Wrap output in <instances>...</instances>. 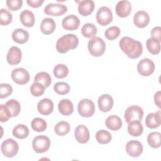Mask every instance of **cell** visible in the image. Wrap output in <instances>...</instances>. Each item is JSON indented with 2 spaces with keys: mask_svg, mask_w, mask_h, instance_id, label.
Wrapping results in <instances>:
<instances>
[{
  "mask_svg": "<svg viewBox=\"0 0 161 161\" xmlns=\"http://www.w3.org/2000/svg\"><path fill=\"white\" fill-rule=\"evenodd\" d=\"M119 45L121 50L130 58H138L143 52V47L140 42L129 36L123 37Z\"/></svg>",
  "mask_w": 161,
  "mask_h": 161,
  "instance_id": "obj_1",
  "label": "cell"
},
{
  "mask_svg": "<svg viewBox=\"0 0 161 161\" xmlns=\"http://www.w3.org/2000/svg\"><path fill=\"white\" fill-rule=\"evenodd\" d=\"M79 44L77 36L72 33H68L59 38L56 43V49L61 53H65L70 50L75 48Z\"/></svg>",
  "mask_w": 161,
  "mask_h": 161,
  "instance_id": "obj_2",
  "label": "cell"
},
{
  "mask_svg": "<svg viewBox=\"0 0 161 161\" xmlns=\"http://www.w3.org/2000/svg\"><path fill=\"white\" fill-rule=\"evenodd\" d=\"M89 53L94 57H100L105 52L106 44L104 40L99 37H93L87 45Z\"/></svg>",
  "mask_w": 161,
  "mask_h": 161,
  "instance_id": "obj_3",
  "label": "cell"
},
{
  "mask_svg": "<svg viewBox=\"0 0 161 161\" xmlns=\"http://www.w3.org/2000/svg\"><path fill=\"white\" fill-rule=\"evenodd\" d=\"M50 140L45 135H38L32 142V147L34 151L38 153L46 152L50 147Z\"/></svg>",
  "mask_w": 161,
  "mask_h": 161,
  "instance_id": "obj_4",
  "label": "cell"
},
{
  "mask_svg": "<svg viewBox=\"0 0 161 161\" xmlns=\"http://www.w3.org/2000/svg\"><path fill=\"white\" fill-rule=\"evenodd\" d=\"M77 111L79 114L82 117H91L95 111L94 103L89 99H83L78 103Z\"/></svg>",
  "mask_w": 161,
  "mask_h": 161,
  "instance_id": "obj_5",
  "label": "cell"
},
{
  "mask_svg": "<svg viewBox=\"0 0 161 161\" xmlns=\"http://www.w3.org/2000/svg\"><path fill=\"white\" fill-rule=\"evenodd\" d=\"M1 150L3 154L9 158L14 157L18 152V143L13 139L9 138L3 142L1 143Z\"/></svg>",
  "mask_w": 161,
  "mask_h": 161,
  "instance_id": "obj_6",
  "label": "cell"
},
{
  "mask_svg": "<svg viewBox=\"0 0 161 161\" xmlns=\"http://www.w3.org/2000/svg\"><path fill=\"white\" fill-rule=\"evenodd\" d=\"M153 62L148 58L142 59L137 64V71L142 76H149L155 70Z\"/></svg>",
  "mask_w": 161,
  "mask_h": 161,
  "instance_id": "obj_7",
  "label": "cell"
},
{
  "mask_svg": "<svg viewBox=\"0 0 161 161\" xmlns=\"http://www.w3.org/2000/svg\"><path fill=\"white\" fill-rule=\"evenodd\" d=\"M125 119L127 123L133 120L142 121L143 117V111L142 108L136 105L129 106L124 114Z\"/></svg>",
  "mask_w": 161,
  "mask_h": 161,
  "instance_id": "obj_8",
  "label": "cell"
},
{
  "mask_svg": "<svg viewBox=\"0 0 161 161\" xmlns=\"http://www.w3.org/2000/svg\"><path fill=\"white\" fill-rule=\"evenodd\" d=\"M113 13L111 10L106 7H101L96 13L97 22L101 26H106L111 23L113 20Z\"/></svg>",
  "mask_w": 161,
  "mask_h": 161,
  "instance_id": "obj_9",
  "label": "cell"
},
{
  "mask_svg": "<svg viewBox=\"0 0 161 161\" xmlns=\"http://www.w3.org/2000/svg\"><path fill=\"white\" fill-rule=\"evenodd\" d=\"M11 79L15 83L23 85L29 82L30 74L24 68H16L11 72Z\"/></svg>",
  "mask_w": 161,
  "mask_h": 161,
  "instance_id": "obj_10",
  "label": "cell"
},
{
  "mask_svg": "<svg viewBox=\"0 0 161 161\" xmlns=\"http://www.w3.org/2000/svg\"><path fill=\"white\" fill-rule=\"evenodd\" d=\"M126 153L132 157H137L142 155L143 150V145L138 140H130L126 145Z\"/></svg>",
  "mask_w": 161,
  "mask_h": 161,
  "instance_id": "obj_11",
  "label": "cell"
},
{
  "mask_svg": "<svg viewBox=\"0 0 161 161\" xmlns=\"http://www.w3.org/2000/svg\"><path fill=\"white\" fill-rule=\"evenodd\" d=\"M67 11V7L62 4L49 3L44 8V12L50 16H61Z\"/></svg>",
  "mask_w": 161,
  "mask_h": 161,
  "instance_id": "obj_12",
  "label": "cell"
},
{
  "mask_svg": "<svg viewBox=\"0 0 161 161\" xmlns=\"http://www.w3.org/2000/svg\"><path fill=\"white\" fill-rule=\"evenodd\" d=\"M113 97L108 94H104L99 96L97 101L99 110L104 113L109 111L113 106Z\"/></svg>",
  "mask_w": 161,
  "mask_h": 161,
  "instance_id": "obj_13",
  "label": "cell"
},
{
  "mask_svg": "<svg viewBox=\"0 0 161 161\" xmlns=\"http://www.w3.org/2000/svg\"><path fill=\"white\" fill-rule=\"evenodd\" d=\"M74 136L79 143L84 144L89 141L90 133L88 128L85 125H79L75 128Z\"/></svg>",
  "mask_w": 161,
  "mask_h": 161,
  "instance_id": "obj_14",
  "label": "cell"
},
{
  "mask_svg": "<svg viewBox=\"0 0 161 161\" xmlns=\"http://www.w3.org/2000/svg\"><path fill=\"white\" fill-rule=\"evenodd\" d=\"M21 51L18 47H11L7 53L6 60L9 64L14 65L18 64L21 60Z\"/></svg>",
  "mask_w": 161,
  "mask_h": 161,
  "instance_id": "obj_15",
  "label": "cell"
},
{
  "mask_svg": "<svg viewBox=\"0 0 161 161\" xmlns=\"http://www.w3.org/2000/svg\"><path fill=\"white\" fill-rule=\"evenodd\" d=\"M116 14L121 18H125L129 16L131 11V5L129 1H119L115 6Z\"/></svg>",
  "mask_w": 161,
  "mask_h": 161,
  "instance_id": "obj_16",
  "label": "cell"
},
{
  "mask_svg": "<svg viewBox=\"0 0 161 161\" xmlns=\"http://www.w3.org/2000/svg\"><path fill=\"white\" fill-rule=\"evenodd\" d=\"M80 25V20L77 16L74 14H70L65 17L62 21V27L67 30H75Z\"/></svg>",
  "mask_w": 161,
  "mask_h": 161,
  "instance_id": "obj_17",
  "label": "cell"
},
{
  "mask_svg": "<svg viewBox=\"0 0 161 161\" xmlns=\"http://www.w3.org/2000/svg\"><path fill=\"white\" fill-rule=\"evenodd\" d=\"M149 21V14L145 11H138L134 14L133 23L138 28H145L148 25Z\"/></svg>",
  "mask_w": 161,
  "mask_h": 161,
  "instance_id": "obj_18",
  "label": "cell"
},
{
  "mask_svg": "<svg viewBox=\"0 0 161 161\" xmlns=\"http://www.w3.org/2000/svg\"><path fill=\"white\" fill-rule=\"evenodd\" d=\"M53 107V103L48 98H44L40 100L37 104V109L43 115H48L52 113Z\"/></svg>",
  "mask_w": 161,
  "mask_h": 161,
  "instance_id": "obj_19",
  "label": "cell"
},
{
  "mask_svg": "<svg viewBox=\"0 0 161 161\" xmlns=\"http://www.w3.org/2000/svg\"><path fill=\"white\" fill-rule=\"evenodd\" d=\"M78 11L79 14L83 16L91 14L94 9V3L92 0H84L77 1Z\"/></svg>",
  "mask_w": 161,
  "mask_h": 161,
  "instance_id": "obj_20",
  "label": "cell"
},
{
  "mask_svg": "<svg viewBox=\"0 0 161 161\" xmlns=\"http://www.w3.org/2000/svg\"><path fill=\"white\" fill-rule=\"evenodd\" d=\"M160 111L158 110L156 113H151L147 116L145 125L150 129H155L160 125Z\"/></svg>",
  "mask_w": 161,
  "mask_h": 161,
  "instance_id": "obj_21",
  "label": "cell"
},
{
  "mask_svg": "<svg viewBox=\"0 0 161 161\" xmlns=\"http://www.w3.org/2000/svg\"><path fill=\"white\" fill-rule=\"evenodd\" d=\"M128 123V132L131 136L138 137L142 134L143 127L141 121L133 120Z\"/></svg>",
  "mask_w": 161,
  "mask_h": 161,
  "instance_id": "obj_22",
  "label": "cell"
},
{
  "mask_svg": "<svg viewBox=\"0 0 161 161\" xmlns=\"http://www.w3.org/2000/svg\"><path fill=\"white\" fill-rule=\"evenodd\" d=\"M19 19L22 25L26 27H32L35 24L34 14L30 10H23L19 14Z\"/></svg>",
  "mask_w": 161,
  "mask_h": 161,
  "instance_id": "obj_23",
  "label": "cell"
},
{
  "mask_svg": "<svg viewBox=\"0 0 161 161\" xmlns=\"http://www.w3.org/2000/svg\"><path fill=\"white\" fill-rule=\"evenodd\" d=\"M28 32L22 28H17L14 30L12 33V39L13 41L19 44L25 43L28 40Z\"/></svg>",
  "mask_w": 161,
  "mask_h": 161,
  "instance_id": "obj_24",
  "label": "cell"
},
{
  "mask_svg": "<svg viewBox=\"0 0 161 161\" xmlns=\"http://www.w3.org/2000/svg\"><path fill=\"white\" fill-rule=\"evenodd\" d=\"M58 109L62 114L64 116H69L74 111V105L69 99H63L58 103Z\"/></svg>",
  "mask_w": 161,
  "mask_h": 161,
  "instance_id": "obj_25",
  "label": "cell"
},
{
  "mask_svg": "<svg viewBox=\"0 0 161 161\" xmlns=\"http://www.w3.org/2000/svg\"><path fill=\"white\" fill-rule=\"evenodd\" d=\"M56 28V24L54 20L51 18H44L40 24V30L45 35L52 33Z\"/></svg>",
  "mask_w": 161,
  "mask_h": 161,
  "instance_id": "obj_26",
  "label": "cell"
},
{
  "mask_svg": "<svg viewBox=\"0 0 161 161\" xmlns=\"http://www.w3.org/2000/svg\"><path fill=\"white\" fill-rule=\"evenodd\" d=\"M105 124L108 129L111 130L116 131L121 128L122 121L118 116L113 114L108 116L106 118Z\"/></svg>",
  "mask_w": 161,
  "mask_h": 161,
  "instance_id": "obj_27",
  "label": "cell"
},
{
  "mask_svg": "<svg viewBox=\"0 0 161 161\" xmlns=\"http://www.w3.org/2000/svg\"><path fill=\"white\" fill-rule=\"evenodd\" d=\"M13 135L18 139H25L29 135V129L26 125L19 124L13 128Z\"/></svg>",
  "mask_w": 161,
  "mask_h": 161,
  "instance_id": "obj_28",
  "label": "cell"
},
{
  "mask_svg": "<svg viewBox=\"0 0 161 161\" xmlns=\"http://www.w3.org/2000/svg\"><path fill=\"white\" fill-rule=\"evenodd\" d=\"M34 82H39L43 85L45 88H47L51 84L52 78L47 72H40L35 75L34 77Z\"/></svg>",
  "mask_w": 161,
  "mask_h": 161,
  "instance_id": "obj_29",
  "label": "cell"
},
{
  "mask_svg": "<svg viewBox=\"0 0 161 161\" xmlns=\"http://www.w3.org/2000/svg\"><path fill=\"white\" fill-rule=\"evenodd\" d=\"M81 33L86 38H93L97 34V28L92 23H86L81 28Z\"/></svg>",
  "mask_w": 161,
  "mask_h": 161,
  "instance_id": "obj_30",
  "label": "cell"
},
{
  "mask_svg": "<svg viewBox=\"0 0 161 161\" xmlns=\"http://www.w3.org/2000/svg\"><path fill=\"white\" fill-rule=\"evenodd\" d=\"M146 46L148 52L153 55H157L160 51V42L152 37L147 40Z\"/></svg>",
  "mask_w": 161,
  "mask_h": 161,
  "instance_id": "obj_31",
  "label": "cell"
},
{
  "mask_svg": "<svg viewBox=\"0 0 161 161\" xmlns=\"http://www.w3.org/2000/svg\"><path fill=\"white\" fill-rule=\"evenodd\" d=\"M161 134L160 132H152L147 136V142L150 147L153 148H158L160 147Z\"/></svg>",
  "mask_w": 161,
  "mask_h": 161,
  "instance_id": "obj_32",
  "label": "cell"
},
{
  "mask_svg": "<svg viewBox=\"0 0 161 161\" xmlns=\"http://www.w3.org/2000/svg\"><path fill=\"white\" fill-rule=\"evenodd\" d=\"M5 104L10 111L11 117H16L19 114L21 111V106L18 101L16 99H10Z\"/></svg>",
  "mask_w": 161,
  "mask_h": 161,
  "instance_id": "obj_33",
  "label": "cell"
},
{
  "mask_svg": "<svg viewBox=\"0 0 161 161\" xmlns=\"http://www.w3.org/2000/svg\"><path fill=\"white\" fill-rule=\"evenodd\" d=\"M31 126L32 129L36 132H43L47 129V124L43 119L36 117L32 120Z\"/></svg>",
  "mask_w": 161,
  "mask_h": 161,
  "instance_id": "obj_34",
  "label": "cell"
},
{
  "mask_svg": "<svg viewBox=\"0 0 161 161\" xmlns=\"http://www.w3.org/2000/svg\"><path fill=\"white\" fill-rule=\"evenodd\" d=\"M70 130V125L68 122L61 121L56 124L54 128L55 133L59 136H64L67 135Z\"/></svg>",
  "mask_w": 161,
  "mask_h": 161,
  "instance_id": "obj_35",
  "label": "cell"
},
{
  "mask_svg": "<svg viewBox=\"0 0 161 161\" xmlns=\"http://www.w3.org/2000/svg\"><path fill=\"white\" fill-rule=\"evenodd\" d=\"M96 138L98 143L104 145L109 143L112 139V136L108 131L100 130L97 131L96 134Z\"/></svg>",
  "mask_w": 161,
  "mask_h": 161,
  "instance_id": "obj_36",
  "label": "cell"
},
{
  "mask_svg": "<svg viewBox=\"0 0 161 161\" xmlns=\"http://www.w3.org/2000/svg\"><path fill=\"white\" fill-rule=\"evenodd\" d=\"M69 74L68 67L62 64H58L55 66L53 69V74L55 77L58 79H62L65 77Z\"/></svg>",
  "mask_w": 161,
  "mask_h": 161,
  "instance_id": "obj_37",
  "label": "cell"
},
{
  "mask_svg": "<svg viewBox=\"0 0 161 161\" xmlns=\"http://www.w3.org/2000/svg\"><path fill=\"white\" fill-rule=\"evenodd\" d=\"M13 19L12 14L6 9L2 8L0 10V24L3 26H6L11 23Z\"/></svg>",
  "mask_w": 161,
  "mask_h": 161,
  "instance_id": "obj_38",
  "label": "cell"
},
{
  "mask_svg": "<svg viewBox=\"0 0 161 161\" xmlns=\"http://www.w3.org/2000/svg\"><path fill=\"white\" fill-rule=\"evenodd\" d=\"M53 89L56 93L60 95H65L70 91V86L65 82H58L53 86Z\"/></svg>",
  "mask_w": 161,
  "mask_h": 161,
  "instance_id": "obj_39",
  "label": "cell"
},
{
  "mask_svg": "<svg viewBox=\"0 0 161 161\" xmlns=\"http://www.w3.org/2000/svg\"><path fill=\"white\" fill-rule=\"evenodd\" d=\"M120 35V30L118 26H113L108 28L104 32L106 38L109 40L116 39Z\"/></svg>",
  "mask_w": 161,
  "mask_h": 161,
  "instance_id": "obj_40",
  "label": "cell"
},
{
  "mask_svg": "<svg viewBox=\"0 0 161 161\" xmlns=\"http://www.w3.org/2000/svg\"><path fill=\"white\" fill-rule=\"evenodd\" d=\"M45 86L42 84L34 82L30 87V92L31 94L35 97H39L44 94Z\"/></svg>",
  "mask_w": 161,
  "mask_h": 161,
  "instance_id": "obj_41",
  "label": "cell"
},
{
  "mask_svg": "<svg viewBox=\"0 0 161 161\" xmlns=\"http://www.w3.org/2000/svg\"><path fill=\"white\" fill-rule=\"evenodd\" d=\"M0 97L1 99L5 98L10 96L13 92V87L9 84H0Z\"/></svg>",
  "mask_w": 161,
  "mask_h": 161,
  "instance_id": "obj_42",
  "label": "cell"
},
{
  "mask_svg": "<svg viewBox=\"0 0 161 161\" xmlns=\"http://www.w3.org/2000/svg\"><path fill=\"white\" fill-rule=\"evenodd\" d=\"M11 118V114L6 104L0 105V121L2 123L6 122Z\"/></svg>",
  "mask_w": 161,
  "mask_h": 161,
  "instance_id": "obj_43",
  "label": "cell"
},
{
  "mask_svg": "<svg viewBox=\"0 0 161 161\" xmlns=\"http://www.w3.org/2000/svg\"><path fill=\"white\" fill-rule=\"evenodd\" d=\"M23 1L21 0H7L6 6L11 11H17L21 8Z\"/></svg>",
  "mask_w": 161,
  "mask_h": 161,
  "instance_id": "obj_44",
  "label": "cell"
},
{
  "mask_svg": "<svg viewBox=\"0 0 161 161\" xmlns=\"http://www.w3.org/2000/svg\"><path fill=\"white\" fill-rule=\"evenodd\" d=\"M160 33H161V28L159 26L153 28L151 31V35H152V38L157 40L160 42L161 41Z\"/></svg>",
  "mask_w": 161,
  "mask_h": 161,
  "instance_id": "obj_45",
  "label": "cell"
},
{
  "mask_svg": "<svg viewBox=\"0 0 161 161\" xmlns=\"http://www.w3.org/2000/svg\"><path fill=\"white\" fill-rule=\"evenodd\" d=\"M26 3L30 6L36 8L42 6L44 3V0H27Z\"/></svg>",
  "mask_w": 161,
  "mask_h": 161,
  "instance_id": "obj_46",
  "label": "cell"
},
{
  "mask_svg": "<svg viewBox=\"0 0 161 161\" xmlns=\"http://www.w3.org/2000/svg\"><path fill=\"white\" fill-rule=\"evenodd\" d=\"M160 91H158L157 92L155 95H154V101H155V104L159 108H160Z\"/></svg>",
  "mask_w": 161,
  "mask_h": 161,
  "instance_id": "obj_47",
  "label": "cell"
}]
</instances>
